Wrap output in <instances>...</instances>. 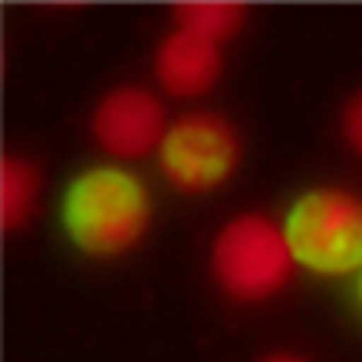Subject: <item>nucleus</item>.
I'll return each mask as SVG.
<instances>
[{
	"instance_id": "1",
	"label": "nucleus",
	"mask_w": 362,
	"mask_h": 362,
	"mask_svg": "<svg viewBox=\"0 0 362 362\" xmlns=\"http://www.w3.org/2000/svg\"><path fill=\"white\" fill-rule=\"evenodd\" d=\"M153 221V199L124 167H87L62 196V228L87 257H119L134 250Z\"/></svg>"
},
{
	"instance_id": "2",
	"label": "nucleus",
	"mask_w": 362,
	"mask_h": 362,
	"mask_svg": "<svg viewBox=\"0 0 362 362\" xmlns=\"http://www.w3.org/2000/svg\"><path fill=\"white\" fill-rule=\"evenodd\" d=\"M290 254L300 268L337 279L362 272V199L348 189H308L283 218Z\"/></svg>"
},
{
	"instance_id": "3",
	"label": "nucleus",
	"mask_w": 362,
	"mask_h": 362,
	"mask_svg": "<svg viewBox=\"0 0 362 362\" xmlns=\"http://www.w3.org/2000/svg\"><path fill=\"white\" fill-rule=\"evenodd\" d=\"M293 254L286 243L283 225H276L268 214H235L221 225V232L210 243V272L214 283L235 297L257 305L279 293L293 276Z\"/></svg>"
},
{
	"instance_id": "4",
	"label": "nucleus",
	"mask_w": 362,
	"mask_h": 362,
	"mask_svg": "<svg viewBox=\"0 0 362 362\" xmlns=\"http://www.w3.org/2000/svg\"><path fill=\"white\" fill-rule=\"evenodd\" d=\"M160 170L177 192H214L239 167V134L218 112H185L160 141Z\"/></svg>"
},
{
	"instance_id": "5",
	"label": "nucleus",
	"mask_w": 362,
	"mask_h": 362,
	"mask_svg": "<svg viewBox=\"0 0 362 362\" xmlns=\"http://www.w3.org/2000/svg\"><path fill=\"white\" fill-rule=\"evenodd\" d=\"M167 127L170 124L163 116L160 98L148 95L145 87H131V83L112 87L90 109V138L119 160H138L160 148Z\"/></svg>"
},
{
	"instance_id": "6",
	"label": "nucleus",
	"mask_w": 362,
	"mask_h": 362,
	"mask_svg": "<svg viewBox=\"0 0 362 362\" xmlns=\"http://www.w3.org/2000/svg\"><path fill=\"white\" fill-rule=\"evenodd\" d=\"M221 66V44H210L181 25H174L156 47V80L177 98L206 95L218 83Z\"/></svg>"
},
{
	"instance_id": "7",
	"label": "nucleus",
	"mask_w": 362,
	"mask_h": 362,
	"mask_svg": "<svg viewBox=\"0 0 362 362\" xmlns=\"http://www.w3.org/2000/svg\"><path fill=\"white\" fill-rule=\"evenodd\" d=\"M174 22L189 33H199L210 44H225L243 29L247 11L243 4H232V0H189V4L174 8Z\"/></svg>"
},
{
	"instance_id": "8",
	"label": "nucleus",
	"mask_w": 362,
	"mask_h": 362,
	"mask_svg": "<svg viewBox=\"0 0 362 362\" xmlns=\"http://www.w3.org/2000/svg\"><path fill=\"white\" fill-rule=\"evenodd\" d=\"M0 177H4V199H0V206H4V228L18 232V228L29 225L33 206H37V192H40L37 167L22 156H15V153H8Z\"/></svg>"
},
{
	"instance_id": "9",
	"label": "nucleus",
	"mask_w": 362,
	"mask_h": 362,
	"mask_svg": "<svg viewBox=\"0 0 362 362\" xmlns=\"http://www.w3.org/2000/svg\"><path fill=\"white\" fill-rule=\"evenodd\" d=\"M341 134H344V141L355 148V153L362 156V90L344 102V112H341Z\"/></svg>"
},
{
	"instance_id": "10",
	"label": "nucleus",
	"mask_w": 362,
	"mask_h": 362,
	"mask_svg": "<svg viewBox=\"0 0 362 362\" xmlns=\"http://www.w3.org/2000/svg\"><path fill=\"white\" fill-rule=\"evenodd\" d=\"M261 362H308V358H300V355H293V351H276V355H268V358H261Z\"/></svg>"
},
{
	"instance_id": "11",
	"label": "nucleus",
	"mask_w": 362,
	"mask_h": 362,
	"mask_svg": "<svg viewBox=\"0 0 362 362\" xmlns=\"http://www.w3.org/2000/svg\"><path fill=\"white\" fill-rule=\"evenodd\" d=\"M358 300H362V272H358Z\"/></svg>"
}]
</instances>
